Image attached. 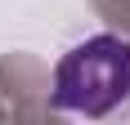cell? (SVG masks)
<instances>
[{
  "label": "cell",
  "instance_id": "1",
  "mask_svg": "<svg viewBox=\"0 0 130 125\" xmlns=\"http://www.w3.org/2000/svg\"><path fill=\"white\" fill-rule=\"evenodd\" d=\"M130 98V40L90 36L54 67V107L76 116H108Z\"/></svg>",
  "mask_w": 130,
  "mask_h": 125
}]
</instances>
